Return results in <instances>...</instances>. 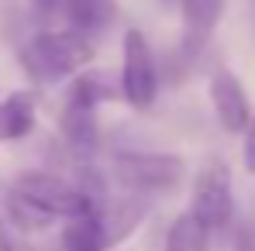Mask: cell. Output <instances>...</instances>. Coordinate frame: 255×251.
Here are the masks:
<instances>
[{
    "label": "cell",
    "mask_w": 255,
    "mask_h": 251,
    "mask_svg": "<svg viewBox=\"0 0 255 251\" xmlns=\"http://www.w3.org/2000/svg\"><path fill=\"white\" fill-rule=\"evenodd\" d=\"M90 59H93V45L86 38V31H76V28L42 31L24 48V66L38 80H66V76L80 73Z\"/></svg>",
    "instance_id": "obj_1"
},
{
    "label": "cell",
    "mask_w": 255,
    "mask_h": 251,
    "mask_svg": "<svg viewBox=\"0 0 255 251\" xmlns=\"http://www.w3.org/2000/svg\"><path fill=\"white\" fill-rule=\"evenodd\" d=\"M14 193H21L24 200H31L35 207H42L52 217H76V213L93 210V196L86 189L52 172H21L14 179Z\"/></svg>",
    "instance_id": "obj_2"
},
{
    "label": "cell",
    "mask_w": 255,
    "mask_h": 251,
    "mask_svg": "<svg viewBox=\"0 0 255 251\" xmlns=\"http://www.w3.org/2000/svg\"><path fill=\"white\" fill-rule=\"evenodd\" d=\"M114 168L138 193H166L176 189L186 175V162L179 155H166V152H121L114 159Z\"/></svg>",
    "instance_id": "obj_3"
},
{
    "label": "cell",
    "mask_w": 255,
    "mask_h": 251,
    "mask_svg": "<svg viewBox=\"0 0 255 251\" xmlns=\"http://www.w3.org/2000/svg\"><path fill=\"white\" fill-rule=\"evenodd\" d=\"M190 213L207 227H228L235 217V196H231V172L224 162L211 159L207 166L197 172L193 179V200H190Z\"/></svg>",
    "instance_id": "obj_4"
},
{
    "label": "cell",
    "mask_w": 255,
    "mask_h": 251,
    "mask_svg": "<svg viewBox=\"0 0 255 251\" xmlns=\"http://www.w3.org/2000/svg\"><path fill=\"white\" fill-rule=\"evenodd\" d=\"M159 89L155 55L141 31H125V66H121V93L134 110L152 107Z\"/></svg>",
    "instance_id": "obj_5"
},
{
    "label": "cell",
    "mask_w": 255,
    "mask_h": 251,
    "mask_svg": "<svg viewBox=\"0 0 255 251\" xmlns=\"http://www.w3.org/2000/svg\"><path fill=\"white\" fill-rule=\"evenodd\" d=\"M211 103H214V114H217L221 127L228 134L245 131L249 117H252V103H249V93H245V86H242V80L235 73L217 69L211 76Z\"/></svg>",
    "instance_id": "obj_6"
},
{
    "label": "cell",
    "mask_w": 255,
    "mask_h": 251,
    "mask_svg": "<svg viewBox=\"0 0 255 251\" xmlns=\"http://www.w3.org/2000/svg\"><path fill=\"white\" fill-rule=\"evenodd\" d=\"M228 0H179L183 10V52L193 59L204 52V45L211 42L214 28L224 14Z\"/></svg>",
    "instance_id": "obj_7"
},
{
    "label": "cell",
    "mask_w": 255,
    "mask_h": 251,
    "mask_svg": "<svg viewBox=\"0 0 255 251\" xmlns=\"http://www.w3.org/2000/svg\"><path fill=\"white\" fill-rule=\"evenodd\" d=\"M38 96L31 89H14L0 100V141H17L35 127Z\"/></svg>",
    "instance_id": "obj_8"
},
{
    "label": "cell",
    "mask_w": 255,
    "mask_h": 251,
    "mask_svg": "<svg viewBox=\"0 0 255 251\" xmlns=\"http://www.w3.org/2000/svg\"><path fill=\"white\" fill-rule=\"evenodd\" d=\"M93 114H97V107L73 103V100H66V107H62V134L73 145V152H80V155H90L97 148V117Z\"/></svg>",
    "instance_id": "obj_9"
},
{
    "label": "cell",
    "mask_w": 255,
    "mask_h": 251,
    "mask_svg": "<svg viewBox=\"0 0 255 251\" xmlns=\"http://www.w3.org/2000/svg\"><path fill=\"white\" fill-rule=\"evenodd\" d=\"M66 231H62V251H104L107 248V227L104 217L90 213H76L66 217Z\"/></svg>",
    "instance_id": "obj_10"
},
{
    "label": "cell",
    "mask_w": 255,
    "mask_h": 251,
    "mask_svg": "<svg viewBox=\"0 0 255 251\" xmlns=\"http://www.w3.org/2000/svg\"><path fill=\"white\" fill-rule=\"evenodd\" d=\"M62 7H66L69 24L86 35L104 31L118 17V0H62Z\"/></svg>",
    "instance_id": "obj_11"
},
{
    "label": "cell",
    "mask_w": 255,
    "mask_h": 251,
    "mask_svg": "<svg viewBox=\"0 0 255 251\" xmlns=\"http://www.w3.org/2000/svg\"><path fill=\"white\" fill-rule=\"evenodd\" d=\"M166 251H207V227L190 210L179 213L166 234Z\"/></svg>",
    "instance_id": "obj_12"
},
{
    "label": "cell",
    "mask_w": 255,
    "mask_h": 251,
    "mask_svg": "<svg viewBox=\"0 0 255 251\" xmlns=\"http://www.w3.org/2000/svg\"><path fill=\"white\" fill-rule=\"evenodd\" d=\"M7 213H10V220L17 224V227H24V231H42V227H48L55 217L52 213H45L42 207H35L31 200H24L21 193H7Z\"/></svg>",
    "instance_id": "obj_13"
},
{
    "label": "cell",
    "mask_w": 255,
    "mask_h": 251,
    "mask_svg": "<svg viewBox=\"0 0 255 251\" xmlns=\"http://www.w3.org/2000/svg\"><path fill=\"white\" fill-rule=\"evenodd\" d=\"M242 134H245V155H242V159H245V168L255 175V114L249 117V124H245Z\"/></svg>",
    "instance_id": "obj_14"
},
{
    "label": "cell",
    "mask_w": 255,
    "mask_h": 251,
    "mask_svg": "<svg viewBox=\"0 0 255 251\" xmlns=\"http://www.w3.org/2000/svg\"><path fill=\"white\" fill-rule=\"evenodd\" d=\"M31 3H35L42 14H48V10H55V3H59V0H31Z\"/></svg>",
    "instance_id": "obj_15"
},
{
    "label": "cell",
    "mask_w": 255,
    "mask_h": 251,
    "mask_svg": "<svg viewBox=\"0 0 255 251\" xmlns=\"http://www.w3.org/2000/svg\"><path fill=\"white\" fill-rule=\"evenodd\" d=\"M0 251H14V248H10V245H7V241H3V238H0Z\"/></svg>",
    "instance_id": "obj_16"
}]
</instances>
